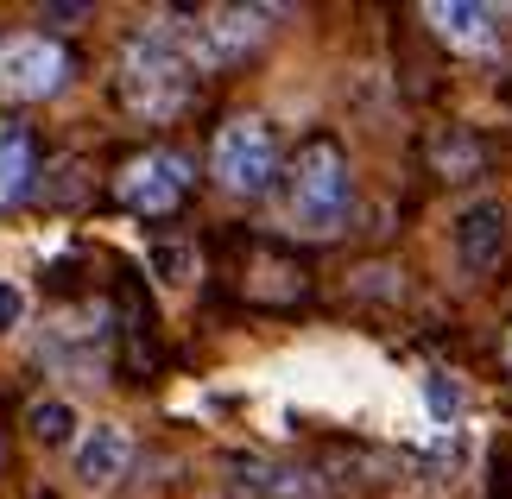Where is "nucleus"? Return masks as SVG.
Here are the masks:
<instances>
[{"label":"nucleus","instance_id":"423d86ee","mask_svg":"<svg viewBox=\"0 0 512 499\" xmlns=\"http://www.w3.org/2000/svg\"><path fill=\"white\" fill-rule=\"evenodd\" d=\"M266 7H215L203 19L184 26V45L196 57V70H222V64H241V57L266 38Z\"/></svg>","mask_w":512,"mask_h":499},{"label":"nucleus","instance_id":"6e6552de","mask_svg":"<svg viewBox=\"0 0 512 499\" xmlns=\"http://www.w3.org/2000/svg\"><path fill=\"white\" fill-rule=\"evenodd\" d=\"M127 468H133V430H127V424L102 417V424H89L83 436H76V449H70V481L83 487V493L121 487Z\"/></svg>","mask_w":512,"mask_h":499},{"label":"nucleus","instance_id":"1a4fd4ad","mask_svg":"<svg viewBox=\"0 0 512 499\" xmlns=\"http://www.w3.org/2000/svg\"><path fill=\"white\" fill-rule=\"evenodd\" d=\"M424 19H430V32L462 57H494L506 45V13L481 7V0H430Z\"/></svg>","mask_w":512,"mask_h":499},{"label":"nucleus","instance_id":"ddd939ff","mask_svg":"<svg viewBox=\"0 0 512 499\" xmlns=\"http://www.w3.org/2000/svg\"><path fill=\"white\" fill-rule=\"evenodd\" d=\"M424 405L437 424H449V417H462V386L449 373H424Z\"/></svg>","mask_w":512,"mask_h":499},{"label":"nucleus","instance_id":"9b49d317","mask_svg":"<svg viewBox=\"0 0 512 499\" xmlns=\"http://www.w3.org/2000/svg\"><path fill=\"white\" fill-rule=\"evenodd\" d=\"M26 430H32V443H45V449H76V436H83L89 424L76 417L70 398H32V405H26Z\"/></svg>","mask_w":512,"mask_h":499},{"label":"nucleus","instance_id":"f03ea898","mask_svg":"<svg viewBox=\"0 0 512 499\" xmlns=\"http://www.w3.org/2000/svg\"><path fill=\"white\" fill-rule=\"evenodd\" d=\"M354 215V171L336 139H310L298 146L285 171V228L304 241H336Z\"/></svg>","mask_w":512,"mask_h":499},{"label":"nucleus","instance_id":"f257e3e1","mask_svg":"<svg viewBox=\"0 0 512 499\" xmlns=\"http://www.w3.org/2000/svg\"><path fill=\"white\" fill-rule=\"evenodd\" d=\"M196 95V57L184 45V26L171 19H152L121 45V102L140 114V121H171L184 114Z\"/></svg>","mask_w":512,"mask_h":499},{"label":"nucleus","instance_id":"39448f33","mask_svg":"<svg viewBox=\"0 0 512 499\" xmlns=\"http://www.w3.org/2000/svg\"><path fill=\"white\" fill-rule=\"evenodd\" d=\"M76 76L70 51L57 45L45 32H13L0 38V102H51V95H64V83Z\"/></svg>","mask_w":512,"mask_h":499},{"label":"nucleus","instance_id":"f8f14e48","mask_svg":"<svg viewBox=\"0 0 512 499\" xmlns=\"http://www.w3.org/2000/svg\"><path fill=\"white\" fill-rule=\"evenodd\" d=\"M26 323H32V291H26V278L0 272V342H13Z\"/></svg>","mask_w":512,"mask_h":499},{"label":"nucleus","instance_id":"0eeeda50","mask_svg":"<svg viewBox=\"0 0 512 499\" xmlns=\"http://www.w3.org/2000/svg\"><path fill=\"white\" fill-rule=\"evenodd\" d=\"M506 241H512V209L500 196H475V203L456 209L449 222V247H456V266L468 278H487L506 259Z\"/></svg>","mask_w":512,"mask_h":499},{"label":"nucleus","instance_id":"4468645a","mask_svg":"<svg viewBox=\"0 0 512 499\" xmlns=\"http://www.w3.org/2000/svg\"><path fill=\"white\" fill-rule=\"evenodd\" d=\"M500 354H506V373H512V329H506V348Z\"/></svg>","mask_w":512,"mask_h":499},{"label":"nucleus","instance_id":"20e7f679","mask_svg":"<svg viewBox=\"0 0 512 499\" xmlns=\"http://www.w3.org/2000/svg\"><path fill=\"white\" fill-rule=\"evenodd\" d=\"M196 184V165L177 146H146L140 158H127L121 171H114V203L146 215V222H159V215L184 209V196Z\"/></svg>","mask_w":512,"mask_h":499},{"label":"nucleus","instance_id":"9d476101","mask_svg":"<svg viewBox=\"0 0 512 499\" xmlns=\"http://www.w3.org/2000/svg\"><path fill=\"white\" fill-rule=\"evenodd\" d=\"M38 184V139L26 121H13V114H0V209L26 203Z\"/></svg>","mask_w":512,"mask_h":499},{"label":"nucleus","instance_id":"7ed1b4c3","mask_svg":"<svg viewBox=\"0 0 512 499\" xmlns=\"http://www.w3.org/2000/svg\"><path fill=\"white\" fill-rule=\"evenodd\" d=\"M279 133H272L266 114H234V121L215 127L209 139V177L228 196H266L279 184Z\"/></svg>","mask_w":512,"mask_h":499}]
</instances>
